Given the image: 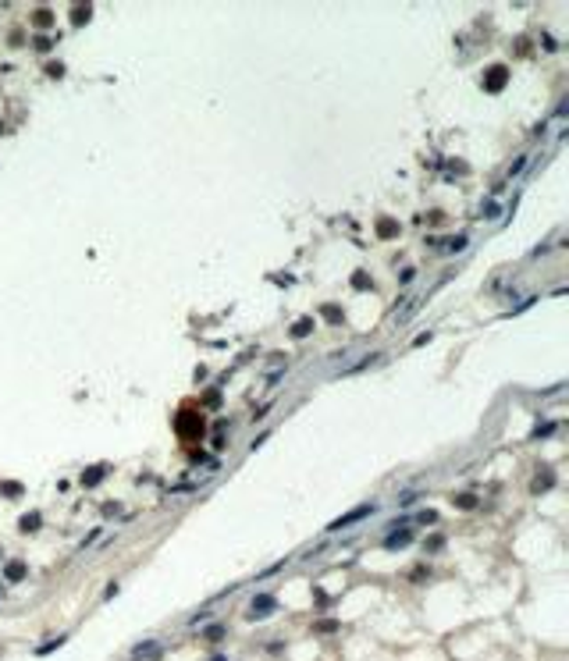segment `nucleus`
<instances>
[{"mask_svg":"<svg viewBox=\"0 0 569 661\" xmlns=\"http://www.w3.org/2000/svg\"><path fill=\"white\" fill-rule=\"evenodd\" d=\"M374 509H377V505H359V509H356V512H349V515H342V519H335V522H331V526H327V530H331V533H335V530H342V526H353V522H359V519H363V515H370V512H374Z\"/></svg>","mask_w":569,"mask_h":661,"instance_id":"f257e3e1","label":"nucleus"},{"mask_svg":"<svg viewBox=\"0 0 569 661\" xmlns=\"http://www.w3.org/2000/svg\"><path fill=\"white\" fill-rule=\"evenodd\" d=\"M274 608H278V601H274L271 594H264V597H256V601H253V608H249V611H253V619H264V615H271Z\"/></svg>","mask_w":569,"mask_h":661,"instance_id":"f03ea898","label":"nucleus"},{"mask_svg":"<svg viewBox=\"0 0 569 661\" xmlns=\"http://www.w3.org/2000/svg\"><path fill=\"white\" fill-rule=\"evenodd\" d=\"M224 633H228V629H224V622H217V626H207V629H203V636H207V640H213V644H217Z\"/></svg>","mask_w":569,"mask_h":661,"instance_id":"7ed1b4c3","label":"nucleus"},{"mask_svg":"<svg viewBox=\"0 0 569 661\" xmlns=\"http://www.w3.org/2000/svg\"><path fill=\"white\" fill-rule=\"evenodd\" d=\"M21 576H25V569H21V562H11V565H7V580H11V583H18Z\"/></svg>","mask_w":569,"mask_h":661,"instance_id":"20e7f679","label":"nucleus"},{"mask_svg":"<svg viewBox=\"0 0 569 661\" xmlns=\"http://www.w3.org/2000/svg\"><path fill=\"white\" fill-rule=\"evenodd\" d=\"M100 476H103V466H96V469H89V473L82 476V484H89V487H93V484H100Z\"/></svg>","mask_w":569,"mask_h":661,"instance_id":"39448f33","label":"nucleus"},{"mask_svg":"<svg viewBox=\"0 0 569 661\" xmlns=\"http://www.w3.org/2000/svg\"><path fill=\"white\" fill-rule=\"evenodd\" d=\"M139 654H146V658H160V654H164V647H160V644H146V647H139Z\"/></svg>","mask_w":569,"mask_h":661,"instance_id":"423d86ee","label":"nucleus"},{"mask_svg":"<svg viewBox=\"0 0 569 661\" xmlns=\"http://www.w3.org/2000/svg\"><path fill=\"white\" fill-rule=\"evenodd\" d=\"M310 327H313V320H299V324L292 327V338H302V334H306Z\"/></svg>","mask_w":569,"mask_h":661,"instance_id":"0eeeda50","label":"nucleus"},{"mask_svg":"<svg viewBox=\"0 0 569 661\" xmlns=\"http://www.w3.org/2000/svg\"><path fill=\"white\" fill-rule=\"evenodd\" d=\"M406 544H409V533H399V537L388 540V548H406Z\"/></svg>","mask_w":569,"mask_h":661,"instance_id":"6e6552de","label":"nucleus"},{"mask_svg":"<svg viewBox=\"0 0 569 661\" xmlns=\"http://www.w3.org/2000/svg\"><path fill=\"white\" fill-rule=\"evenodd\" d=\"M213 661H228V658H221V654H217V658H213Z\"/></svg>","mask_w":569,"mask_h":661,"instance_id":"1a4fd4ad","label":"nucleus"},{"mask_svg":"<svg viewBox=\"0 0 569 661\" xmlns=\"http://www.w3.org/2000/svg\"><path fill=\"white\" fill-rule=\"evenodd\" d=\"M0 597H4V587H0Z\"/></svg>","mask_w":569,"mask_h":661,"instance_id":"9d476101","label":"nucleus"}]
</instances>
